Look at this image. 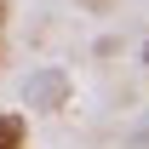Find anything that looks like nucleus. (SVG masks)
Segmentation results:
<instances>
[{"label": "nucleus", "mask_w": 149, "mask_h": 149, "mask_svg": "<svg viewBox=\"0 0 149 149\" xmlns=\"http://www.w3.org/2000/svg\"><path fill=\"white\" fill-rule=\"evenodd\" d=\"M6 23H12V0H0V40H6Z\"/></svg>", "instance_id": "20e7f679"}, {"label": "nucleus", "mask_w": 149, "mask_h": 149, "mask_svg": "<svg viewBox=\"0 0 149 149\" xmlns=\"http://www.w3.org/2000/svg\"><path fill=\"white\" fill-rule=\"evenodd\" d=\"M23 103H29V109H63V103H69V74H63V69H40V74H29Z\"/></svg>", "instance_id": "f257e3e1"}, {"label": "nucleus", "mask_w": 149, "mask_h": 149, "mask_svg": "<svg viewBox=\"0 0 149 149\" xmlns=\"http://www.w3.org/2000/svg\"><path fill=\"white\" fill-rule=\"evenodd\" d=\"M143 63H149V46H143Z\"/></svg>", "instance_id": "39448f33"}, {"label": "nucleus", "mask_w": 149, "mask_h": 149, "mask_svg": "<svg viewBox=\"0 0 149 149\" xmlns=\"http://www.w3.org/2000/svg\"><path fill=\"white\" fill-rule=\"evenodd\" d=\"M92 6H103V0H92Z\"/></svg>", "instance_id": "423d86ee"}, {"label": "nucleus", "mask_w": 149, "mask_h": 149, "mask_svg": "<svg viewBox=\"0 0 149 149\" xmlns=\"http://www.w3.org/2000/svg\"><path fill=\"white\" fill-rule=\"evenodd\" d=\"M29 143V120L17 109H0V149H23Z\"/></svg>", "instance_id": "f03ea898"}, {"label": "nucleus", "mask_w": 149, "mask_h": 149, "mask_svg": "<svg viewBox=\"0 0 149 149\" xmlns=\"http://www.w3.org/2000/svg\"><path fill=\"white\" fill-rule=\"evenodd\" d=\"M132 149H149V115L138 120V126H132Z\"/></svg>", "instance_id": "7ed1b4c3"}]
</instances>
